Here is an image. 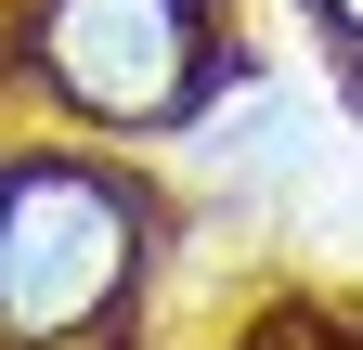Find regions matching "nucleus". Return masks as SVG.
Wrapping results in <instances>:
<instances>
[{
  "label": "nucleus",
  "mask_w": 363,
  "mask_h": 350,
  "mask_svg": "<svg viewBox=\"0 0 363 350\" xmlns=\"http://www.w3.org/2000/svg\"><path fill=\"white\" fill-rule=\"evenodd\" d=\"M156 208L91 156L0 169V337L13 350H104L117 312L143 298Z\"/></svg>",
  "instance_id": "f257e3e1"
},
{
  "label": "nucleus",
  "mask_w": 363,
  "mask_h": 350,
  "mask_svg": "<svg viewBox=\"0 0 363 350\" xmlns=\"http://www.w3.org/2000/svg\"><path fill=\"white\" fill-rule=\"evenodd\" d=\"M26 65L91 130H182L220 78V26L208 0H39Z\"/></svg>",
  "instance_id": "f03ea898"
},
{
  "label": "nucleus",
  "mask_w": 363,
  "mask_h": 350,
  "mask_svg": "<svg viewBox=\"0 0 363 350\" xmlns=\"http://www.w3.org/2000/svg\"><path fill=\"white\" fill-rule=\"evenodd\" d=\"M311 13H325V26L350 39V52H363V0H311Z\"/></svg>",
  "instance_id": "7ed1b4c3"
},
{
  "label": "nucleus",
  "mask_w": 363,
  "mask_h": 350,
  "mask_svg": "<svg viewBox=\"0 0 363 350\" xmlns=\"http://www.w3.org/2000/svg\"><path fill=\"white\" fill-rule=\"evenodd\" d=\"M350 104H363V65H350Z\"/></svg>",
  "instance_id": "20e7f679"
}]
</instances>
